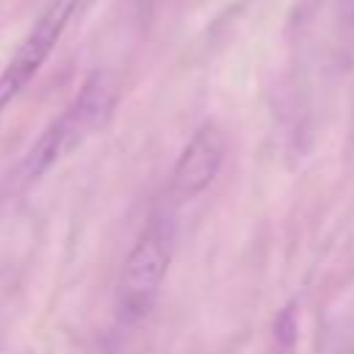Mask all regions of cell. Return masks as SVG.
Listing matches in <instances>:
<instances>
[{
	"mask_svg": "<svg viewBox=\"0 0 354 354\" xmlns=\"http://www.w3.org/2000/svg\"><path fill=\"white\" fill-rule=\"evenodd\" d=\"M80 0H53L41 17L33 22V28L19 41L17 53L0 72V113L25 91V86L39 75L44 61L50 58L53 47L58 44L64 28L69 25L72 14L77 11Z\"/></svg>",
	"mask_w": 354,
	"mask_h": 354,
	"instance_id": "3",
	"label": "cell"
},
{
	"mask_svg": "<svg viewBox=\"0 0 354 354\" xmlns=\"http://www.w3.org/2000/svg\"><path fill=\"white\" fill-rule=\"evenodd\" d=\"M171 257V232L163 224V218L152 216L133 249L127 252V260L122 266L119 277V307L122 313L136 321L144 318L163 285V277L169 271Z\"/></svg>",
	"mask_w": 354,
	"mask_h": 354,
	"instance_id": "2",
	"label": "cell"
},
{
	"mask_svg": "<svg viewBox=\"0 0 354 354\" xmlns=\"http://www.w3.org/2000/svg\"><path fill=\"white\" fill-rule=\"evenodd\" d=\"M116 108V86L105 72H94L75 100L61 111L58 119L50 122V127L39 136V141L28 149L19 177L22 183L39 180L47 169H53L58 160H64L69 152H75L86 138H91L97 130L105 127Z\"/></svg>",
	"mask_w": 354,
	"mask_h": 354,
	"instance_id": "1",
	"label": "cell"
},
{
	"mask_svg": "<svg viewBox=\"0 0 354 354\" xmlns=\"http://www.w3.org/2000/svg\"><path fill=\"white\" fill-rule=\"evenodd\" d=\"M293 343H296V324H293V313L285 310L282 318L277 321V351L274 354H293Z\"/></svg>",
	"mask_w": 354,
	"mask_h": 354,
	"instance_id": "5",
	"label": "cell"
},
{
	"mask_svg": "<svg viewBox=\"0 0 354 354\" xmlns=\"http://www.w3.org/2000/svg\"><path fill=\"white\" fill-rule=\"evenodd\" d=\"M351 6H354V0H351Z\"/></svg>",
	"mask_w": 354,
	"mask_h": 354,
	"instance_id": "6",
	"label": "cell"
},
{
	"mask_svg": "<svg viewBox=\"0 0 354 354\" xmlns=\"http://www.w3.org/2000/svg\"><path fill=\"white\" fill-rule=\"evenodd\" d=\"M227 155V138L216 122H205L188 138L171 169V194L177 199L199 196L221 171Z\"/></svg>",
	"mask_w": 354,
	"mask_h": 354,
	"instance_id": "4",
	"label": "cell"
}]
</instances>
